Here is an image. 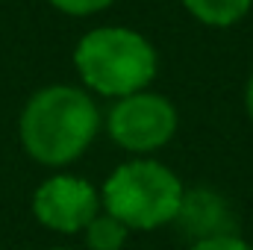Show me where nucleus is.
Segmentation results:
<instances>
[{
    "label": "nucleus",
    "instance_id": "1",
    "mask_svg": "<svg viewBox=\"0 0 253 250\" xmlns=\"http://www.w3.org/2000/svg\"><path fill=\"white\" fill-rule=\"evenodd\" d=\"M100 126L94 100L74 85H47L21 112L24 150L42 165H68L85 153Z\"/></svg>",
    "mask_w": 253,
    "mask_h": 250
},
{
    "label": "nucleus",
    "instance_id": "2",
    "mask_svg": "<svg viewBox=\"0 0 253 250\" xmlns=\"http://www.w3.org/2000/svg\"><path fill=\"white\" fill-rule=\"evenodd\" d=\"M74 65L91 91L129 97L144 91V85L156 77L159 59L141 33L126 27H97L80 39Z\"/></svg>",
    "mask_w": 253,
    "mask_h": 250
},
{
    "label": "nucleus",
    "instance_id": "3",
    "mask_svg": "<svg viewBox=\"0 0 253 250\" xmlns=\"http://www.w3.org/2000/svg\"><path fill=\"white\" fill-rule=\"evenodd\" d=\"M183 194V183L162 162L135 159L112 171L103 186V206L126 230H156L177 221Z\"/></svg>",
    "mask_w": 253,
    "mask_h": 250
},
{
    "label": "nucleus",
    "instance_id": "4",
    "mask_svg": "<svg viewBox=\"0 0 253 250\" xmlns=\"http://www.w3.org/2000/svg\"><path fill=\"white\" fill-rule=\"evenodd\" d=\"M109 135L115 144L132 153H150L171 141L177 132V109L168 97L138 91L121 97L109 112Z\"/></svg>",
    "mask_w": 253,
    "mask_h": 250
},
{
    "label": "nucleus",
    "instance_id": "5",
    "mask_svg": "<svg viewBox=\"0 0 253 250\" xmlns=\"http://www.w3.org/2000/svg\"><path fill=\"white\" fill-rule=\"evenodd\" d=\"M97 206H100V197L91 188V183L80 177H68V174L44 180L33 197L36 218L56 233L85 230L97 218Z\"/></svg>",
    "mask_w": 253,
    "mask_h": 250
},
{
    "label": "nucleus",
    "instance_id": "6",
    "mask_svg": "<svg viewBox=\"0 0 253 250\" xmlns=\"http://www.w3.org/2000/svg\"><path fill=\"white\" fill-rule=\"evenodd\" d=\"M180 227L194 236V242H206V239H221V236H233V218L227 203L209 191V188H194L183 194V206L177 212Z\"/></svg>",
    "mask_w": 253,
    "mask_h": 250
},
{
    "label": "nucleus",
    "instance_id": "7",
    "mask_svg": "<svg viewBox=\"0 0 253 250\" xmlns=\"http://www.w3.org/2000/svg\"><path fill=\"white\" fill-rule=\"evenodd\" d=\"M186 9L209 27H230L251 12L253 0H183Z\"/></svg>",
    "mask_w": 253,
    "mask_h": 250
},
{
    "label": "nucleus",
    "instance_id": "8",
    "mask_svg": "<svg viewBox=\"0 0 253 250\" xmlns=\"http://www.w3.org/2000/svg\"><path fill=\"white\" fill-rule=\"evenodd\" d=\"M126 242V227L112 215H97L85 227V245L91 250H121Z\"/></svg>",
    "mask_w": 253,
    "mask_h": 250
},
{
    "label": "nucleus",
    "instance_id": "9",
    "mask_svg": "<svg viewBox=\"0 0 253 250\" xmlns=\"http://www.w3.org/2000/svg\"><path fill=\"white\" fill-rule=\"evenodd\" d=\"M59 12L65 15H91V12H100V9H106L109 3H115V0H50Z\"/></svg>",
    "mask_w": 253,
    "mask_h": 250
},
{
    "label": "nucleus",
    "instance_id": "10",
    "mask_svg": "<svg viewBox=\"0 0 253 250\" xmlns=\"http://www.w3.org/2000/svg\"><path fill=\"white\" fill-rule=\"evenodd\" d=\"M191 250H253L236 236H221V239H206V242H194Z\"/></svg>",
    "mask_w": 253,
    "mask_h": 250
},
{
    "label": "nucleus",
    "instance_id": "11",
    "mask_svg": "<svg viewBox=\"0 0 253 250\" xmlns=\"http://www.w3.org/2000/svg\"><path fill=\"white\" fill-rule=\"evenodd\" d=\"M245 103H248V112H251V118H253V77H251V83H248V94H245Z\"/></svg>",
    "mask_w": 253,
    "mask_h": 250
},
{
    "label": "nucleus",
    "instance_id": "12",
    "mask_svg": "<svg viewBox=\"0 0 253 250\" xmlns=\"http://www.w3.org/2000/svg\"><path fill=\"white\" fill-rule=\"evenodd\" d=\"M53 250H65V248H53Z\"/></svg>",
    "mask_w": 253,
    "mask_h": 250
}]
</instances>
